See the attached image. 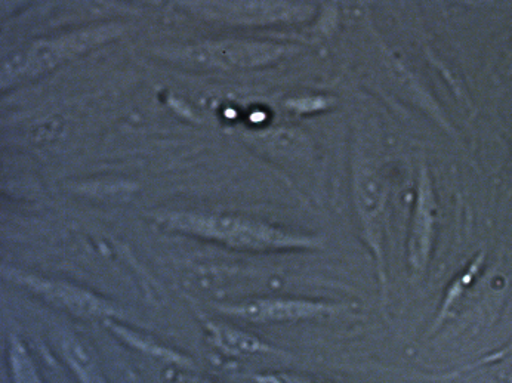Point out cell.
<instances>
[{
	"mask_svg": "<svg viewBox=\"0 0 512 383\" xmlns=\"http://www.w3.org/2000/svg\"><path fill=\"white\" fill-rule=\"evenodd\" d=\"M157 221L169 231L246 252L319 249L323 244L319 237L230 213L166 212L159 213Z\"/></svg>",
	"mask_w": 512,
	"mask_h": 383,
	"instance_id": "cell-1",
	"label": "cell"
},
{
	"mask_svg": "<svg viewBox=\"0 0 512 383\" xmlns=\"http://www.w3.org/2000/svg\"><path fill=\"white\" fill-rule=\"evenodd\" d=\"M122 32L123 26L120 24L107 23L85 27L51 39L35 40L3 60L2 86L5 88L15 82L48 73L66 61L116 39Z\"/></svg>",
	"mask_w": 512,
	"mask_h": 383,
	"instance_id": "cell-2",
	"label": "cell"
},
{
	"mask_svg": "<svg viewBox=\"0 0 512 383\" xmlns=\"http://www.w3.org/2000/svg\"><path fill=\"white\" fill-rule=\"evenodd\" d=\"M354 203L362 227L363 239L376 262L382 301L387 299L388 277L385 261V225H387L388 187L375 166L356 163L353 171Z\"/></svg>",
	"mask_w": 512,
	"mask_h": 383,
	"instance_id": "cell-3",
	"label": "cell"
},
{
	"mask_svg": "<svg viewBox=\"0 0 512 383\" xmlns=\"http://www.w3.org/2000/svg\"><path fill=\"white\" fill-rule=\"evenodd\" d=\"M439 203L433 176L425 162L419 163L415 203L407 239V264L415 280L424 279L436 240Z\"/></svg>",
	"mask_w": 512,
	"mask_h": 383,
	"instance_id": "cell-4",
	"label": "cell"
},
{
	"mask_svg": "<svg viewBox=\"0 0 512 383\" xmlns=\"http://www.w3.org/2000/svg\"><path fill=\"white\" fill-rule=\"evenodd\" d=\"M6 276L9 280H14L15 283L35 293L39 298L45 299L48 304L67 311L74 317L103 318L107 321L120 315L119 310L109 301L76 284L46 279L35 274L21 273V271H8Z\"/></svg>",
	"mask_w": 512,
	"mask_h": 383,
	"instance_id": "cell-5",
	"label": "cell"
},
{
	"mask_svg": "<svg viewBox=\"0 0 512 383\" xmlns=\"http://www.w3.org/2000/svg\"><path fill=\"white\" fill-rule=\"evenodd\" d=\"M345 305L296 298H254L220 305V311L237 320L255 324L298 323L342 313Z\"/></svg>",
	"mask_w": 512,
	"mask_h": 383,
	"instance_id": "cell-6",
	"label": "cell"
},
{
	"mask_svg": "<svg viewBox=\"0 0 512 383\" xmlns=\"http://www.w3.org/2000/svg\"><path fill=\"white\" fill-rule=\"evenodd\" d=\"M289 46L251 40H217L183 49L185 60L221 69H254L282 60Z\"/></svg>",
	"mask_w": 512,
	"mask_h": 383,
	"instance_id": "cell-7",
	"label": "cell"
},
{
	"mask_svg": "<svg viewBox=\"0 0 512 383\" xmlns=\"http://www.w3.org/2000/svg\"><path fill=\"white\" fill-rule=\"evenodd\" d=\"M194 8L220 20L240 24H270L299 21L310 8L286 2H206Z\"/></svg>",
	"mask_w": 512,
	"mask_h": 383,
	"instance_id": "cell-8",
	"label": "cell"
},
{
	"mask_svg": "<svg viewBox=\"0 0 512 383\" xmlns=\"http://www.w3.org/2000/svg\"><path fill=\"white\" fill-rule=\"evenodd\" d=\"M206 333L212 347L217 348L227 357H249V355H286L282 349H277L258 336L236 327L208 321Z\"/></svg>",
	"mask_w": 512,
	"mask_h": 383,
	"instance_id": "cell-9",
	"label": "cell"
},
{
	"mask_svg": "<svg viewBox=\"0 0 512 383\" xmlns=\"http://www.w3.org/2000/svg\"><path fill=\"white\" fill-rule=\"evenodd\" d=\"M58 352L77 383H107L100 361L77 336H60Z\"/></svg>",
	"mask_w": 512,
	"mask_h": 383,
	"instance_id": "cell-10",
	"label": "cell"
},
{
	"mask_svg": "<svg viewBox=\"0 0 512 383\" xmlns=\"http://www.w3.org/2000/svg\"><path fill=\"white\" fill-rule=\"evenodd\" d=\"M106 323L109 324L110 332H113L116 338H119L128 347L137 349V351L143 352L148 357L165 361L169 366L185 370L194 369V363L187 355L181 354V352L175 351V349L165 347V345L159 344V342L153 341V339L147 338V336L140 335V333L128 329L123 324L114 323L111 320H107Z\"/></svg>",
	"mask_w": 512,
	"mask_h": 383,
	"instance_id": "cell-11",
	"label": "cell"
},
{
	"mask_svg": "<svg viewBox=\"0 0 512 383\" xmlns=\"http://www.w3.org/2000/svg\"><path fill=\"white\" fill-rule=\"evenodd\" d=\"M8 366L12 383H45L32 352L18 336L9 338Z\"/></svg>",
	"mask_w": 512,
	"mask_h": 383,
	"instance_id": "cell-12",
	"label": "cell"
},
{
	"mask_svg": "<svg viewBox=\"0 0 512 383\" xmlns=\"http://www.w3.org/2000/svg\"><path fill=\"white\" fill-rule=\"evenodd\" d=\"M252 379L255 383H335L292 372L259 373Z\"/></svg>",
	"mask_w": 512,
	"mask_h": 383,
	"instance_id": "cell-13",
	"label": "cell"
},
{
	"mask_svg": "<svg viewBox=\"0 0 512 383\" xmlns=\"http://www.w3.org/2000/svg\"><path fill=\"white\" fill-rule=\"evenodd\" d=\"M193 370L178 369V367H169L168 372L163 375V383H209L203 381L199 376L194 375Z\"/></svg>",
	"mask_w": 512,
	"mask_h": 383,
	"instance_id": "cell-14",
	"label": "cell"
},
{
	"mask_svg": "<svg viewBox=\"0 0 512 383\" xmlns=\"http://www.w3.org/2000/svg\"><path fill=\"white\" fill-rule=\"evenodd\" d=\"M511 383H512V379H511Z\"/></svg>",
	"mask_w": 512,
	"mask_h": 383,
	"instance_id": "cell-15",
	"label": "cell"
}]
</instances>
